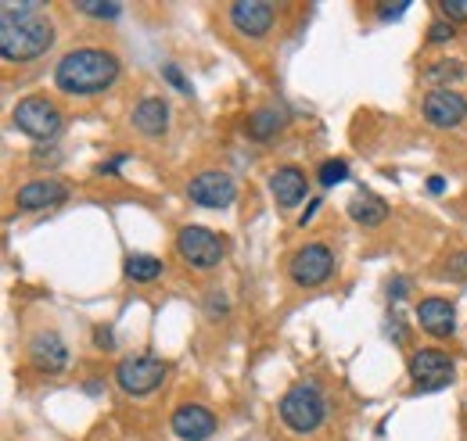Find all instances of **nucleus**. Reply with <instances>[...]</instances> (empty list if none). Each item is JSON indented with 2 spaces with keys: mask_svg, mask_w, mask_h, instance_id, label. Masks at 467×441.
Instances as JSON below:
<instances>
[{
  "mask_svg": "<svg viewBox=\"0 0 467 441\" xmlns=\"http://www.w3.org/2000/svg\"><path fill=\"white\" fill-rule=\"evenodd\" d=\"M55 44V22L44 4L33 0H4L0 4V55L11 65H29L44 57Z\"/></svg>",
  "mask_w": 467,
  "mask_h": 441,
  "instance_id": "1",
  "label": "nucleus"
},
{
  "mask_svg": "<svg viewBox=\"0 0 467 441\" xmlns=\"http://www.w3.org/2000/svg\"><path fill=\"white\" fill-rule=\"evenodd\" d=\"M119 79V57L105 47H76L55 65V87L72 97L105 94Z\"/></svg>",
  "mask_w": 467,
  "mask_h": 441,
  "instance_id": "2",
  "label": "nucleus"
},
{
  "mask_svg": "<svg viewBox=\"0 0 467 441\" xmlns=\"http://www.w3.org/2000/svg\"><path fill=\"white\" fill-rule=\"evenodd\" d=\"M327 416V402H324V391L313 385V381H298L285 391L281 398V420L292 435H313Z\"/></svg>",
  "mask_w": 467,
  "mask_h": 441,
  "instance_id": "3",
  "label": "nucleus"
},
{
  "mask_svg": "<svg viewBox=\"0 0 467 441\" xmlns=\"http://www.w3.org/2000/svg\"><path fill=\"white\" fill-rule=\"evenodd\" d=\"M11 122L18 126V133H26V137H33L40 144H51L61 129V111L51 97L33 94V97H22L11 108Z\"/></svg>",
  "mask_w": 467,
  "mask_h": 441,
  "instance_id": "4",
  "label": "nucleus"
},
{
  "mask_svg": "<svg viewBox=\"0 0 467 441\" xmlns=\"http://www.w3.org/2000/svg\"><path fill=\"white\" fill-rule=\"evenodd\" d=\"M223 251H227V244H223V237H216L213 230H205V226H183L180 233H176V255L191 266V270H213V266H220L223 262Z\"/></svg>",
  "mask_w": 467,
  "mask_h": 441,
  "instance_id": "5",
  "label": "nucleus"
},
{
  "mask_svg": "<svg viewBox=\"0 0 467 441\" xmlns=\"http://www.w3.org/2000/svg\"><path fill=\"white\" fill-rule=\"evenodd\" d=\"M162 381H166V363L155 355H130L116 366V385L133 398L151 395Z\"/></svg>",
  "mask_w": 467,
  "mask_h": 441,
  "instance_id": "6",
  "label": "nucleus"
},
{
  "mask_svg": "<svg viewBox=\"0 0 467 441\" xmlns=\"http://www.w3.org/2000/svg\"><path fill=\"white\" fill-rule=\"evenodd\" d=\"M331 273H335V251L327 244H306L288 262V276L298 287H320Z\"/></svg>",
  "mask_w": 467,
  "mask_h": 441,
  "instance_id": "7",
  "label": "nucleus"
},
{
  "mask_svg": "<svg viewBox=\"0 0 467 441\" xmlns=\"http://www.w3.org/2000/svg\"><path fill=\"white\" fill-rule=\"evenodd\" d=\"M227 18H231L237 36L263 40L274 29V22H277V7L266 4V0H237V4L227 7Z\"/></svg>",
  "mask_w": 467,
  "mask_h": 441,
  "instance_id": "8",
  "label": "nucleus"
},
{
  "mask_svg": "<svg viewBox=\"0 0 467 441\" xmlns=\"http://www.w3.org/2000/svg\"><path fill=\"white\" fill-rule=\"evenodd\" d=\"M187 198L198 205V209H231L234 198H237V187L227 172L220 169H209V172H198L187 187Z\"/></svg>",
  "mask_w": 467,
  "mask_h": 441,
  "instance_id": "9",
  "label": "nucleus"
},
{
  "mask_svg": "<svg viewBox=\"0 0 467 441\" xmlns=\"http://www.w3.org/2000/svg\"><path fill=\"white\" fill-rule=\"evenodd\" d=\"M410 377L420 391H439L453 381V359L439 348H420L410 355Z\"/></svg>",
  "mask_w": 467,
  "mask_h": 441,
  "instance_id": "10",
  "label": "nucleus"
},
{
  "mask_svg": "<svg viewBox=\"0 0 467 441\" xmlns=\"http://www.w3.org/2000/svg\"><path fill=\"white\" fill-rule=\"evenodd\" d=\"M420 111L435 129H453L467 118V97L450 87H439L420 101Z\"/></svg>",
  "mask_w": 467,
  "mask_h": 441,
  "instance_id": "11",
  "label": "nucleus"
},
{
  "mask_svg": "<svg viewBox=\"0 0 467 441\" xmlns=\"http://www.w3.org/2000/svg\"><path fill=\"white\" fill-rule=\"evenodd\" d=\"M68 198V187L61 179H29L15 190V205L22 212H44V209H55Z\"/></svg>",
  "mask_w": 467,
  "mask_h": 441,
  "instance_id": "12",
  "label": "nucleus"
},
{
  "mask_svg": "<svg viewBox=\"0 0 467 441\" xmlns=\"http://www.w3.org/2000/svg\"><path fill=\"white\" fill-rule=\"evenodd\" d=\"M170 427H173V435L180 441H205L216 435V416L205 405L187 402V405H180L170 416Z\"/></svg>",
  "mask_w": 467,
  "mask_h": 441,
  "instance_id": "13",
  "label": "nucleus"
},
{
  "mask_svg": "<svg viewBox=\"0 0 467 441\" xmlns=\"http://www.w3.org/2000/svg\"><path fill=\"white\" fill-rule=\"evenodd\" d=\"M29 363L40 370V374H65L68 370V348H65V341H61L55 331L47 333H36L33 341H29Z\"/></svg>",
  "mask_w": 467,
  "mask_h": 441,
  "instance_id": "14",
  "label": "nucleus"
},
{
  "mask_svg": "<svg viewBox=\"0 0 467 441\" xmlns=\"http://www.w3.org/2000/svg\"><path fill=\"white\" fill-rule=\"evenodd\" d=\"M417 323H420V331H428L431 337H450V333L457 331V309L446 298H424L417 305Z\"/></svg>",
  "mask_w": 467,
  "mask_h": 441,
  "instance_id": "15",
  "label": "nucleus"
},
{
  "mask_svg": "<svg viewBox=\"0 0 467 441\" xmlns=\"http://www.w3.org/2000/svg\"><path fill=\"white\" fill-rule=\"evenodd\" d=\"M270 194L281 209H295L306 194H309V183H306V172L295 166H281L270 172Z\"/></svg>",
  "mask_w": 467,
  "mask_h": 441,
  "instance_id": "16",
  "label": "nucleus"
},
{
  "mask_svg": "<svg viewBox=\"0 0 467 441\" xmlns=\"http://www.w3.org/2000/svg\"><path fill=\"white\" fill-rule=\"evenodd\" d=\"M133 129L144 137H162L170 129V105L162 97H144L133 108Z\"/></svg>",
  "mask_w": 467,
  "mask_h": 441,
  "instance_id": "17",
  "label": "nucleus"
},
{
  "mask_svg": "<svg viewBox=\"0 0 467 441\" xmlns=\"http://www.w3.org/2000/svg\"><path fill=\"white\" fill-rule=\"evenodd\" d=\"M285 126H288V111H281V108H255L248 115V137L259 140V144L274 140Z\"/></svg>",
  "mask_w": 467,
  "mask_h": 441,
  "instance_id": "18",
  "label": "nucleus"
},
{
  "mask_svg": "<svg viewBox=\"0 0 467 441\" xmlns=\"http://www.w3.org/2000/svg\"><path fill=\"white\" fill-rule=\"evenodd\" d=\"M349 216H352V222L374 230V226H381V222L389 220V205H385L381 198H374V194H359V198L349 201Z\"/></svg>",
  "mask_w": 467,
  "mask_h": 441,
  "instance_id": "19",
  "label": "nucleus"
},
{
  "mask_svg": "<svg viewBox=\"0 0 467 441\" xmlns=\"http://www.w3.org/2000/svg\"><path fill=\"white\" fill-rule=\"evenodd\" d=\"M122 270H126V276L133 283H151V280L162 276V259H155V255H130Z\"/></svg>",
  "mask_w": 467,
  "mask_h": 441,
  "instance_id": "20",
  "label": "nucleus"
},
{
  "mask_svg": "<svg viewBox=\"0 0 467 441\" xmlns=\"http://www.w3.org/2000/svg\"><path fill=\"white\" fill-rule=\"evenodd\" d=\"M424 79L428 83H457V79H464V61H439V65L424 68Z\"/></svg>",
  "mask_w": 467,
  "mask_h": 441,
  "instance_id": "21",
  "label": "nucleus"
},
{
  "mask_svg": "<svg viewBox=\"0 0 467 441\" xmlns=\"http://www.w3.org/2000/svg\"><path fill=\"white\" fill-rule=\"evenodd\" d=\"M79 15H90V18H101V22H112L122 15V4H94V0H79L76 4Z\"/></svg>",
  "mask_w": 467,
  "mask_h": 441,
  "instance_id": "22",
  "label": "nucleus"
},
{
  "mask_svg": "<svg viewBox=\"0 0 467 441\" xmlns=\"http://www.w3.org/2000/svg\"><path fill=\"white\" fill-rule=\"evenodd\" d=\"M349 179V166L342 159H331L320 166V187H335V183H346Z\"/></svg>",
  "mask_w": 467,
  "mask_h": 441,
  "instance_id": "23",
  "label": "nucleus"
},
{
  "mask_svg": "<svg viewBox=\"0 0 467 441\" xmlns=\"http://www.w3.org/2000/svg\"><path fill=\"white\" fill-rule=\"evenodd\" d=\"M457 36V29H453V22H431V29H428V44H450Z\"/></svg>",
  "mask_w": 467,
  "mask_h": 441,
  "instance_id": "24",
  "label": "nucleus"
},
{
  "mask_svg": "<svg viewBox=\"0 0 467 441\" xmlns=\"http://www.w3.org/2000/svg\"><path fill=\"white\" fill-rule=\"evenodd\" d=\"M374 11H378V22H396V18H403V15H407L410 4L407 0H400V4H378Z\"/></svg>",
  "mask_w": 467,
  "mask_h": 441,
  "instance_id": "25",
  "label": "nucleus"
},
{
  "mask_svg": "<svg viewBox=\"0 0 467 441\" xmlns=\"http://www.w3.org/2000/svg\"><path fill=\"white\" fill-rule=\"evenodd\" d=\"M439 11H442L450 22H467V4H464V0H439Z\"/></svg>",
  "mask_w": 467,
  "mask_h": 441,
  "instance_id": "26",
  "label": "nucleus"
},
{
  "mask_svg": "<svg viewBox=\"0 0 467 441\" xmlns=\"http://www.w3.org/2000/svg\"><path fill=\"white\" fill-rule=\"evenodd\" d=\"M162 76H166V79L173 83V87H176V90H180V94H191V83L183 79V72L176 68L173 61H166V65H162Z\"/></svg>",
  "mask_w": 467,
  "mask_h": 441,
  "instance_id": "27",
  "label": "nucleus"
},
{
  "mask_svg": "<svg viewBox=\"0 0 467 441\" xmlns=\"http://www.w3.org/2000/svg\"><path fill=\"white\" fill-rule=\"evenodd\" d=\"M446 273L457 276V280H467V251H457L453 259H450V266H446Z\"/></svg>",
  "mask_w": 467,
  "mask_h": 441,
  "instance_id": "28",
  "label": "nucleus"
},
{
  "mask_svg": "<svg viewBox=\"0 0 467 441\" xmlns=\"http://www.w3.org/2000/svg\"><path fill=\"white\" fill-rule=\"evenodd\" d=\"M389 333H392L400 344L407 341V327H403V316H400V313H392V320H389Z\"/></svg>",
  "mask_w": 467,
  "mask_h": 441,
  "instance_id": "29",
  "label": "nucleus"
},
{
  "mask_svg": "<svg viewBox=\"0 0 467 441\" xmlns=\"http://www.w3.org/2000/svg\"><path fill=\"white\" fill-rule=\"evenodd\" d=\"M94 344H98V348H105V352H109V348H116L112 331H109V327H98V331H94Z\"/></svg>",
  "mask_w": 467,
  "mask_h": 441,
  "instance_id": "30",
  "label": "nucleus"
},
{
  "mask_svg": "<svg viewBox=\"0 0 467 441\" xmlns=\"http://www.w3.org/2000/svg\"><path fill=\"white\" fill-rule=\"evenodd\" d=\"M205 309H209V316L216 320V316H223V309H227V302H223L220 294H209V302H205Z\"/></svg>",
  "mask_w": 467,
  "mask_h": 441,
  "instance_id": "31",
  "label": "nucleus"
},
{
  "mask_svg": "<svg viewBox=\"0 0 467 441\" xmlns=\"http://www.w3.org/2000/svg\"><path fill=\"white\" fill-rule=\"evenodd\" d=\"M122 162H126V155H119V159H112V162H101V166H98V172H101V176H116Z\"/></svg>",
  "mask_w": 467,
  "mask_h": 441,
  "instance_id": "32",
  "label": "nucleus"
},
{
  "mask_svg": "<svg viewBox=\"0 0 467 441\" xmlns=\"http://www.w3.org/2000/svg\"><path fill=\"white\" fill-rule=\"evenodd\" d=\"M317 209H320V198H313V201H309V209L302 212V220H298V226H306V222L313 220V216H317Z\"/></svg>",
  "mask_w": 467,
  "mask_h": 441,
  "instance_id": "33",
  "label": "nucleus"
},
{
  "mask_svg": "<svg viewBox=\"0 0 467 441\" xmlns=\"http://www.w3.org/2000/svg\"><path fill=\"white\" fill-rule=\"evenodd\" d=\"M428 190H431V194H442V190H446V179H442V176H431V179H428Z\"/></svg>",
  "mask_w": 467,
  "mask_h": 441,
  "instance_id": "34",
  "label": "nucleus"
},
{
  "mask_svg": "<svg viewBox=\"0 0 467 441\" xmlns=\"http://www.w3.org/2000/svg\"><path fill=\"white\" fill-rule=\"evenodd\" d=\"M392 283H396V287H389V294H392V298H403V294H407V280H392Z\"/></svg>",
  "mask_w": 467,
  "mask_h": 441,
  "instance_id": "35",
  "label": "nucleus"
}]
</instances>
